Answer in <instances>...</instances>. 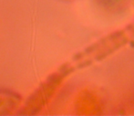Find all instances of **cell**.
Masks as SVG:
<instances>
[{"instance_id": "cell-1", "label": "cell", "mask_w": 134, "mask_h": 116, "mask_svg": "<svg viewBox=\"0 0 134 116\" xmlns=\"http://www.w3.org/2000/svg\"><path fill=\"white\" fill-rule=\"evenodd\" d=\"M121 1L123 0H101V2L106 5H114L116 4L120 3Z\"/></svg>"}]
</instances>
